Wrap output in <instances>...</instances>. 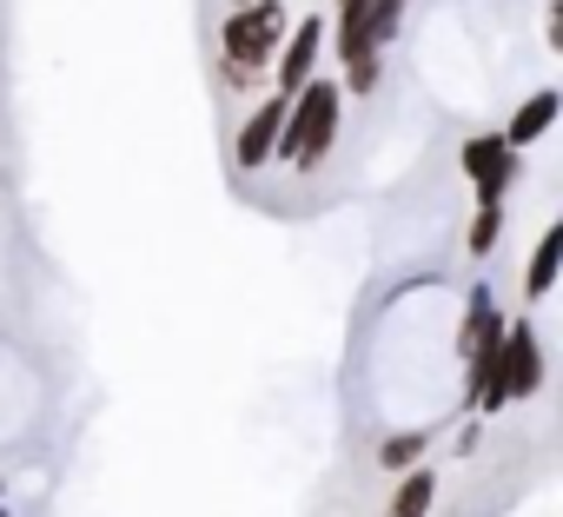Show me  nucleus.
Masks as SVG:
<instances>
[{
  "mask_svg": "<svg viewBox=\"0 0 563 517\" xmlns=\"http://www.w3.org/2000/svg\"><path fill=\"white\" fill-rule=\"evenodd\" d=\"M278 127H286V100H265V107L245 120V133H239V166H245V173L272 160V146H278Z\"/></svg>",
  "mask_w": 563,
  "mask_h": 517,
  "instance_id": "6",
  "label": "nucleus"
},
{
  "mask_svg": "<svg viewBox=\"0 0 563 517\" xmlns=\"http://www.w3.org/2000/svg\"><path fill=\"white\" fill-rule=\"evenodd\" d=\"M497 226H504V206H477V226H471V252H490V245H497Z\"/></svg>",
  "mask_w": 563,
  "mask_h": 517,
  "instance_id": "12",
  "label": "nucleus"
},
{
  "mask_svg": "<svg viewBox=\"0 0 563 517\" xmlns=\"http://www.w3.org/2000/svg\"><path fill=\"white\" fill-rule=\"evenodd\" d=\"M339 54H345V67L378 54L372 47V0H339Z\"/></svg>",
  "mask_w": 563,
  "mask_h": 517,
  "instance_id": "7",
  "label": "nucleus"
},
{
  "mask_svg": "<svg viewBox=\"0 0 563 517\" xmlns=\"http://www.w3.org/2000/svg\"><path fill=\"white\" fill-rule=\"evenodd\" d=\"M556 258H563V226H550V232L537 239V258H530V279H523V293H530V299H543V293L556 286Z\"/></svg>",
  "mask_w": 563,
  "mask_h": 517,
  "instance_id": "9",
  "label": "nucleus"
},
{
  "mask_svg": "<svg viewBox=\"0 0 563 517\" xmlns=\"http://www.w3.org/2000/svg\"><path fill=\"white\" fill-rule=\"evenodd\" d=\"M543 385V352H537V326L517 319L504 326V345L490 359V385H484V405H504V398H530Z\"/></svg>",
  "mask_w": 563,
  "mask_h": 517,
  "instance_id": "2",
  "label": "nucleus"
},
{
  "mask_svg": "<svg viewBox=\"0 0 563 517\" xmlns=\"http://www.w3.org/2000/svg\"><path fill=\"white\" fill-rule=\"evenodd\" d=\"M464 173H471V186H477V206H504V193H510V179H517V153L504 146V133H477V140L464 146Z\"/></svg>",
  "mask_w": 563,
  "mask_h": 517,
  "instance_id": "4",
  "label": "nucleus"
},
{
  "mask_svg": "<svg viewBox=\"0 0 563 517\" xmlns=\"http://www.w3.org/2000/svg\"><path fill=\"white\" fill-rule=\"evenodd\" d=\"M556 107H563V100H556L550 87H543V94H530V100L517 107V120H510V133H504V146L517 153V146H530V140H543V133H550V120H556Z\"/></svg>",
  "mask_w": 563,
  "mask_h": 517,
  "instance_id": "8",
  "label": "nucleus"
},
{
  "mask_svg": "<svg viewBox=\"0 0 563 517\" xmlns=\"http://www.w3.org/2000/svg\"><path fill=\"white\" fill-rule=\"evenodd\" d=\"M319 41H325V28H319V21H299V34L286 41V54H278V100H292V94H299V87L312 80Z\"/></svg>",
  "mask_w": 563,
  "mask_h": 517,
  "instance_id": "5",
  "label": "nucleus"
},
{
  "mask_svg": "<svg viewBox=\"0 0 563 517\" xmlns=\"http://www.w3.org/2000/svg\"><path fill=\"white\" fill-rule=\"evenodd\" d=\"M431 497H438V477H431V471H405V484L391 491V510H385V517H424Z\"/></svg>",
  "mask_w": 563,
  "mask_h": 517,
  "instance_id": "10",
  "label": "nucleus"
},
{
  "mask_svg": "<svg viewBox=\"0 0 563 517\" xmlns=\"http://www.w3.org/2000/svg\"><path fill=\"white\" fill-rule=\"evenodd\" d=\"M252 80H258L252 67H239V61H225V87H252Z\"/></svg>",
  "mask_w": 563,
  "mask_h": 517,
  "instance_id": "13",
  "label": "nucleus"
},
{
  "mask_svg": "<svg viewBox=\"0 0 563 517\" xmlns=\"http://www.w3.org/2000/svg\"><path fill=\"white\" fill-rule=\"evenodd\" d=\"M339 133V87L332 80H306L292 100H286V127H278V160H292V166H319L325 146Z\"/></svg>",
  "mask_w": 563,
  "mask_h": 517,
  "instance_id": "1",
  "label": "nucleus"
},
{
  "mask_svg": "<svg viewBox=\"0 0 563 517\" xmlns=\"http://www.w3.org/2000/svg\"><path fill=\"white\" fill-rule=\"evenodd\" d=\"M278 28H286V8H278V0H252V8H239V14L225 21V61L265 74V54H272Z\"/></svg>",
  "mask_w": 563,
  "mask_h": 517,
  "instance_id": "3",
  "label": "nucleus"
},
{
  "mask_svg": "<svg viewBox=\"0 0 563 517\" xmlns=\"http://www.w3.org/2000/svg\"><path fill=\"white\" fill-rule=\"evenodd\" d=\"M418 458H424V438H418V431H405V438H385V444H378V464H385V471H405V464H418Z\"/></svg>",
  "mask_w": 563,
  "mask_h": 517,
  "instance_id": "11",
  "label": "nucleus"
}]
</instances>
